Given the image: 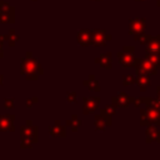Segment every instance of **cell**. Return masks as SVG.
<instances>
[{
	"instance_id": "6da1fadb",
	"label": "cell",
	"mask_w": 160,
	"mask_h": 160,
	"mask_svg": "<svg viewBox=\"0 0 160 160\" xmlns=\"http://www.w3.org/2000/svg\"><path fill=\"white\" fill-rule=\"evenodd\" d=\"M21 69H22V74L26 72V74H28V78H29V76L32 75V74L35 75V71H36L38 69H40V68H39V65H38V62H36L35 59H25V60L22 61Z\"/></svg>"
},
{
	"instance_id": "7a4b0ae2",
	"label": "cell",
	"mask_w": 160,
	"mask_h": 160,
	"mask_svg": "<svg viewBox=\"0 0 160 160\" xmlns=\"http://www.w3.org/2000/svg\"><path fill=\"white\" fill-rule=\"evenodd\" d=\"M14 116L12 115H0V131H12L14 130Z\"/></svg>"
},
{
	"instance_id": "3957f363",
	"label": "cell",
	"mask_w": 160,
	"mask_h": 160,
	"mask_svg": "<svg viewBox=\"0 0 160 160\" xmlns=\"http://www.w3.org/2000/svg\"><path fill=\"white\" fill-rule=\"evenodd\" d=\"M0 14H11V15H14V8L10 6L8 2L0 1Z\"/></svg>"
},
{
	"instance_id": "277c9868",
	"label": "cell",
	"mask_w": 160,
	"mask_h": 160,
	"mask_svg": "<svg viewBox=\"0 0 160 160\" xmlns=\"http://www.w3.org/2000/svg\"><path fill=\"white\" fill-rule=\"evenodd\" d=\"M14 15L11 14H0V22H12Z\"/></svg>"
},
{
	"instance_id": "5b68a950",
	"label": "cell",
	"mask_w": 160,
	"mask_h": 160,
	"mask_svg": "<svg viewBox=\"0 0 160 160\" xmlns=\"http://www.w3.org/2000/svg\"><path fill=\"white\" fill-rule=\"evenodd\" d=\"M19 39V36L18 35H15V32L12 31V30H10V32H9V35H8V40H10L9 42H10V45L12 46L14 45V41H16Z\"/></svg>"
},
{
	"instance_id": "8992f818",
	"label": "cell",
	"mask_w": 160,
	"mask_h": 160,
	"mask_svg": "<svg viewBox=\"0 0 160 160\" xmlns=\"http://www.w3.org/2000/svg\"><path fill=\"white\" fill-rule=\"evenodd\" d=\"M4 105H5V108L11 109V108L14 106V100H12V99H6L5 102H4Z\"/></svg>"
},
{
	"instance_id": "52a82bcc",
	"label": "cell",
	"mask_w": 160,
	"mask_h": 160,
	"mask_svg": "<svg viewBox=\"0 0 160 160\" xmlns=\"http://www.w3.org/2000/svg\"><path fill=\"white\" fill-rule=\"evenodd\" d=\"M2 56V42H1V40H0V58Z\"/></svg>"
}]
</instances>
